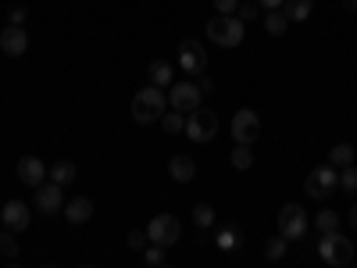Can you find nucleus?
Segmentation results:
<instances>
[{
	"mask_svg": "<svg viewBox=\"0 0 357 268\" xmlns=\"http://www.w3.org/2000/svg\"><path fill=\"white\" fill-rule=\"evenodd\" d=\"M215 244H218L222 251H240V247H243V232H240V229H222V232L215 236Z\"/></svg>",
	"mask_w": 357,
	"mask_h": 268,
	"instance_id": "25",
	"label": "nucleus"
},
{
	"mask_svg": "<svg viewBox=\"0 0 357 268\" xmlns=\"http://www.w3.org/2000/svg\"><path fill=\"white\" fill-rule=\"evenodd\" d=\"M197 86L204 89V94H211V89H215V79H211V75H207V72H204V75L197 79Z\"/></svg>",
	"mask_w": 357,
	"mask_h": 268,
	"instance_id": "35",
	"label": "nucleus"
},
{
	"mask_svg": "<svg viewBox=\"0 0 357 268\" xmlns=\"http://www.w3.org/2000/svg\"><path fill=\"white\" fill-rule=\"evenodd\" d=\"M36 211H40V215L65 211V186L54 183V179H43V183L36 186Z\"/></svg>",
	"mask_w": 357,
	"mask_h": 268,
	"instance_id": "9",
	"label": "nucleus"
},
{
	"mask_svg": "<svg viewBox=\"0 0 357 268\" xmlns=\"http://www.w3.org/2000/svg\"><path fill=\"white\" fill-rule=\"evenodd\" d=\"M165 111H168V94H165L161 86H143L139 94L132 97V122L136 126L161 122Z\"/></svg>",
	"mask_w": 357,
	"mask_h": 268,
	"instance_id": "1",
	"label": "nucleus"
},
{
	"mask_svg": "<svg viewBox=\"0 0 357 268\" xmlns=\"http://www.w3.org/2000/svg\"><path fill=\"white\" fill-rule=\"evenodd\" d=\"M318 236H321V240H318V254H321L325 265L343 268V265L354 261V240H350V236H343L340 229H333V232H318Z\"/></svg>",
	"mask_w": 357,
	"mask_h": 268,
	"instance_id": "3",
	"label": "nucleus"
},
{
	"mask_svg": "<svg viewBox=\"0 0 357 268\" xmlns=\"http://www.w3.org/2000/svg\"><path fill=\"white\" fill-rule=\"evenodd\" d=\"M178 68L190 75H204L207 72V50L200 40H183L178 43Z\"/></svg>",
	"mask_w": 357,
	"mask_h": 268,
	"instance_id": "11",
	"label": "nucleus"
},
{
	"mask_svg": "<svg viewBox=\"0 0 357 268\" xmlns=\"http://www.w3.org/2000/svg\"><path fill=\"white\" fill-rule=\"evenodd\" d=\"M236 8H240V0H215V11L218 15H232Z\"/></svg>",
	"mask_w": 357,
	"mask_h": 268,
	"instance_id": "33",
	"label": "nucleus"
},
{
	"mask_svg": "<svg viewBox=\"0 0 357 268\" xmlns=\"http://www.w3.org/2000/svg\"><path fill=\"white\" fill-rule=\"evenodd\" d=\"M350 229H354V232H357V204H354V207H350Z\"/></svg>",
	"mask_w": 357,
	"mask_h": 268,
	"instance_id": "37",
	"label": "nucleus"
},
{
	"mask_svg": "<svg viewBox=\"0 0 357 268\" xmlns=\"http://www.w3.org/2000/svg\"><path fill=\"white\" fill-rule=\"evenodd\" d=\"M232 168H236V172H250V168H254L250 143H236V147H232Z\"/></svg>",
	"mask_w": 357,
	"mask_h": 268,
	"instance_id": "21",
	"label": "nucleus"
},
{
	"mask_svg": "<svg viewBox=\"0 0 357 268\" xmlns=\"http://www.w3.org/2000/svg\"><path fill=\"white\" fill-rule=\"evenodd\" d=\"M146 79H151V86H172L175 82V68L165 61V57H158V61H151V68H146Z\"/></svg>",
	"mask_w": 357,
	"mask_h": 268,
	"instance_id": "17",
	"label": "nucleus"
},
{
	"mask_svg": "<svg viewBox=\"0 0 357 268\" xmlns=\"http://www.w3.org/2000/svg\"><path fill=\"white\" fill-rule=\"evenodd\" d=\"M93 211H97V207H93V200H89V197H72V200L65 204V218H68L72 225L89 222V218H93Z\"/></svg>",
	"mask_w": 357,
	"mask_h": 268,
	"instance_id": "16",
	"label": "nucleus"
},
{
	"mask_svg": "<svg viewBox=\"0 0 357 268\" xmlns=\"http://www.w3.org/2000/svg\"><path fill=\"white\" fill-rule=\"evenodd\" d=\"M286 247H289V240L279 232V236H272V240L264 244V258H268V261H282V258H286Z\"/></svg>",
	"mask_w": 357,
	"mask_h": 268,
	"instance_id": "26",
	"label": "nucleus"
},
{
	"mask_svg": "<svg viewBox=\"0 0 357 268\" xmlns=\"http://www.w3.org/2000/svg\"><path fill=\"white\" fill-rule=\"evenodd\" d=\"M168 175L175 179V183H193V179H197V165H193V158L190 154H172L168 158Z\"/></svg>",
	"mask_w": 357,
	"mask_h": 268,
	"instance_id": "15",
	"label": "nucleus"
},
{
	"mask_svg": "<svg viewBox=\"0 0 357 268\" xmlns=\"http://www.w3.org/2000/svg\"><path fill=\"white\" fill-rule=\"evenodd\" d=\"M47 175L54 179V183H61V186H68V183H75V175H79V168H75V161H54L50 168H47Z\"/></svg>",
	"mask_w": 357,
	"mask_h": 268,
	"instance_id": "18",
	"label": "nucleus"
},
{
	"mask_svg": "<svg viewBox=\"0 0 357 268\" xmlns=\"http://www.w3.org/2000/svg\"><path fill=\"white\" fill-rule=\"evenodd\" d=\"M279 232L286 236V240H304L307 232V211L301 204H282L279 211Z\"/></svg>",
	"mask_w": 357,
	"mask_h": 268,
	"instance_id": "8",
	"label": "nucleus"
},
{
	"mask_svg": "<svg viewBox=\"0 0 357 268\" xmlns=\"http://www.w3.org/2000/svg\"><path fill=\"white\" fill-rule=\"evenodd\" d=\"M329 165H336V168L354 165V143H336L333 151H329Z\"/></svg>",
	"mask_w": 357,
	"mask_h": 268,
	"instance_id": "24",
	"label": "nucleus"
},
{
	"mask_svg": "<svg viewBox=\"0 0 357 268\" xmlns=\"http://www.w3.org/2000/svg\"><path fill=\"white\" fill-rule=\"evenodd\" d=\"M304 190H307V197H314V200L333 197V190H340L336 165H318V168H311L307 179H304Z\"/></svg>",
	"mask_w": 357,
	"mask_h": 268,
	"instance_id": "4",
	"label": "nucleus"
},
{
	"mask_svg": "<svg viewBox=\"0 0 357 268\" xmlns=\"http://www.w3.org/2000/svg\"><path fill=\"white\" fill-rule=\"evenodd\" d=\"M0 218H4V225L11 232H25L29 222H33V211H29L25 200H8L4 207H0Z\"/></svg>",
	"mask_w": 357,
	"mask_h": 268,
	"instance_id": "12",
	"label": "nucleus"
},
{
	"mask_svg": "<svg viewBox=\"0 0 357 268\" xmlns=\"http://www.w3.org/2000/svg\"><path fill=\"white\" fill-rule=\"evenodd\" d=\"M193 222H197V229H211L215 225V207L211 204H197L193 207Z\"/></svg>",
	"mask_w": 357,
	"mask_h": 268,
	"instance_id": "28",
	"label": "nucleus"
},
{
	"mask_svg": "<svg viewBox=\"0 0 357 268\" xmlns=\"http://www.w3.org/2000/svg\"><path fill=\"white\" fill-rule=\"evenodd\" d=\"M18 183H25V186H40L43 183V179H47V165L36 158V154H25V158H18Z\"/></svg>",
	"mask_w": 357,
	"mask_h": 268,
	"instance_id": "13",
	"label": "nucleus"
},
{
	"mask_svg": "<svg viewBox=\"0 0 357 268\" xmlns=\"http://www.w3.org/2000/svg\"><path fill=\"white\" fill-rule=\"evenodd\" d=\"M340 190L357 193V165H347V168L340 172Z\"/></svg>",
	"mask_w": 357,
	"mask_h": 268,
	"instance_id": "29",
	"label": "nucleus"
},
{
	"mask_svg": "<svg viewBox=\"0 0 357 268\" xmlns=\"http://www.w3.org/2000/svg\"><path fill=\"white\" fill-rule=\"evenodd\" d=\"M264 29L272 36H282L286 29H289V18H286V11L282 8H272V11H264Z\"/></svg>",
	"mask_w": 357,
	"mask_h": 268,
	"instance_id": "20",
	"label": "nucleus"
},
{
	"mask_svg": "<svg viewBox=\"0 0 357 268\" xmlns=\"http://www.w3.org/2000/svg\"><path fill=\"white\" fill-rule=\"evenodd\" d=\"M200 97H204V89L197 82H172L168 86V107L183 111V114L197 111L200 107Z\"/></svg>",
	"mask_w": 357,
	"mask_h": 268,
	"instance_id": "7",
	"label": "nucleus"
},
{
	"mask_svg": "<svg viewBox=\"0 0 357 268\" xmlns=\"http://www.w3.org/2000/svg\"><path fill=\"white\" fill-rule=\"evenodd\" d=\"M282 11L289 22H307L314 11V0H282Z\"/></svg>",
	"mask_w": 357,
	"mask_h": 268,
	"instance_id": "19",
	"label": "nucleus"
},
{
	"mask_svg": "<svg viewBox=\"0 0 357 268\" xmlns=\"http://www.w3.org/2000/svg\"><path fill=\"white\" fill-rule=\"evenodd\" d=\"M243 18L240 15H215L211 22H207V40L232 50V47H240L243 43Z\"/></svg>",
	"mask_w": 357,
	"mask_h": 268,
	"instance_id": "2",
	"label": "nucleus"
},
{
	"mask_svg": "<svg viewBox=\"0 0 357 268\" xmlns=\"http://www.w3.org/2000/svg\"><path fill=\"white\" fill-rule=\"evenodd\" d=\"M236 15H240L243 22H254V18L261 15V4H257V0H240V8H236Z\"/></svg>",
	"mask_w": 357,
	"mask_h": 268,
	"instance_id": "31",
	"label": "nucleus"
},
{
	"mask_svg": "<svg viewBox=\"0 0 357 268\" xmlns=\"http://www.w3.org/2000/svg\"><path fill=\"white\" fill-rule=\"evenodd\" d=\"M146 240L161 244V247H175L178 240H183V222H178L175 215H158V218H151V225H146Z\"/></svg>",
	"mask_w": 357,
	"mask_h": 268,
	"instance_id": "6",
	"label": "nucleus"
},
{
	"mask_svg": "<svg viewBox=\"0 0 357 268\" xmlns=\"http://www.w3.org/2000/svg\"><path fill=\"white\" fill-rule=\"evenodd\" d=\"M161 129H165L168 136H178V133L186 129V114H183V111H175V107L165 111V114H161Z\"/></svg>",
	"mask_w": 357,
	"mask_h": 268,
	"instance_id": "23",
	"label": "nucleus"
},
{
	"mask_svg": "<svg viewBox=\"0 0 357 268\" xmlns=\"http://www.w3.org/2000/svg\"><path fill=\"white\" fill-rule=\"evenodd\" d=\"M193 143H207V140H215V133H218V114L211 111V107H197V111H190V118H186V129H183Z\"/></svg>",
	"mask_w": 357,
	"mask_h": 268,
	"instance_id": "5",
	"label": "nucleus"
},
{
	"mask_svg": "<svg viewBox=\"0 0 357 268\" xmlns=\"http://www.w3.org/2000/svg\"><path fill=\"white\" fill-rule=\"evenodd\" d=\"M232 140L236 143H257V136H261V118H257V111H250V107H240L232 114Z\"/></svg>",
	"mask_w": 357,
	"mask_h": 268,
	"instance_id": "10",
	"label": "nucleus"
},
{
	"mask_svg": "<svg viewBox=\"0 0 357 268\" xmlns=\"http://www.w3.org/2000/svg\"><path fill=\"white\" fill-rule=\"evenodd\" d=\"M261 11H272V8H282V0H257Z\"/></svg>",
	"mask_w": 357,
	"mask_h": 268,
	"instance_id": "36",
	"label": "nucleus"
},
{
	"mask_svg": "<svg viewBox=\"0 0 357 268\" xmlns=\"http://www.w3.org/2000/svg\"><path fill=\"white\" fill-rule=\"evenodd\" d=\"M343 8L347 11H357V0H343Z\"/></svg>",
	"mask_w": 357,
	"mask_h": 268,
	"instance_id": "38",
	"label": "nucleus"
},
{
	"mask_svg": "<svg viewBox=\"0 0 357 268\" xmlns=\"http://www.w3.org/2000/svg\"><path fill=\"white\" fill-rule=\"evenodd\" d=\"M126 244H129V251H143L146 244H151V240H146V229H132L126 236Z\"/></svg>",
	"mask_w": 357,
	"mask_h": 268,
	"instance_id": "32",
	"label": "nucleus"
},
{
	"mask_svg": "<svg viewBox=\"0 0 357 268\" xmlns=\"http://www.w3.org/2000/svg\"><path fill=\"white\" fill-rule=\"evenodd\" d=\"M165 251L168 247H161V244H146L143 247V261L146 265H165Z\"/></svg>",
	"mask_w": 357,
	"mask_h": 268,
	"instance_id": "30",
	"label": "nucleus"
},
{
	"mask_svg": "<svg viewBox=\"0 0 357 268\" xmlns=\"http://www.w3.org/2000/svg\"><path fill=\"white\" fill-rule=\"evenodd\" d=\"M340 225H343V218H340V211H333V207H321V211L314 215V229L318 232H333Z\"/></svg>",
	"mask_w": 357,
	"mask_h": 268,
	"instance_id": "22",
	"label": "nucleus"
},
{
	"mask_svg": "<svg viewBox=\"0 0 357 268\" xmlns=\"http://www.w3.org/2000/svg\"><path fill=\"white\" fill-rule=\"evenodd\" d=\"M29 47V33H25V25H4V33H0V50H4L8 57H22Z\"/></svg>",
	"mask_w": 357,
	"mask_h": 268,
	"instance_id": "14",
	"label": "nucleus"
},
{
	"mask_svg": "<svg viewBox=\"0 0 357 268\" xmlns=\"http://www.w3.org/2000/svg\"><path fill=\"white\" fill-rule=\"evenodd\" d=\"M25 18H29L25 8H11V11H8V22H11V25H25Z\"/></svg>",
	"mask_w": 357,
	"mask_h": 268,
	"instance_id": "34",
	"label": "nucleus"
},
{
	"mask_svg": "<svg viewBox=\"0 0 357 268\" xmlns=\"http://www.w3.org/2000/svg\"><path fill=\"white\" fill-rule=\"evenodd\" d=\"M0 225H4V218H0Z\"/></svg>",
	"mask_w": 357,
	"mask_h": 268,
	"instance_id": "39",
	"label": "nucleus"
},
{
	"mask_svg": "<svg viewBox=\"0 0 357 268\" xmlns=\"http://www.w3.org/2000/svg\"><path fill=\"white\" fill-rule=\"evenodd\" d=\"M0 258H8V261L18 258V240H15V232L8 225H4V232H0Z\"/></svg>",
	"mask_w": 357,
	"mask_h": 268,
	"instance_id": "27",
	"label": "nucleus"
}]
</instances>
